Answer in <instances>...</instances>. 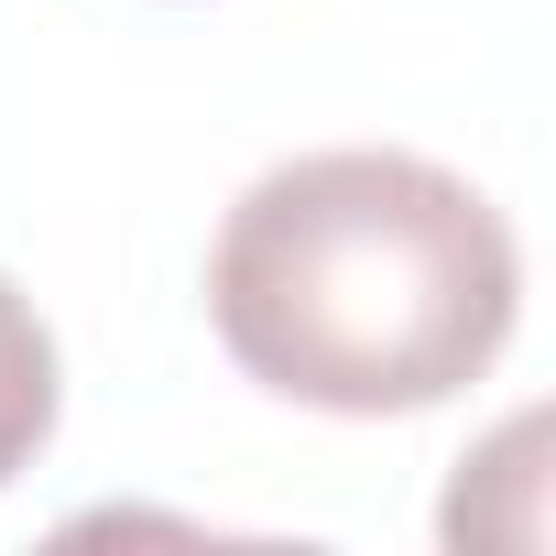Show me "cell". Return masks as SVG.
<instances>
[{"mask_svg":"<svg viewBox=\"0 0 556 556\" xmlns=\"http://www.w3.org/2000/svg\"><path fill=\"white\" fill-rule=\"evenodd\" d=\"M513 317V218L426 153H295L251 175L207 240L218 350L317 415H426L502 361Z\"/></svg>","mask_w":556,"mask_h":556,"instance_id":"6da1fadb","label":"cell"},{"mask_svg":"<svg viewBox=\"0 0 556 556\" xmlns=\"http://www.w3.org/2000/svg\"><path fill=\"white\" fill-rule=\"evenodd\" d=\"M66 415V371H55V328L34 317V295L0 273V491H12Z\"/></svg>","mask_w":556,"mask_h":556,"instance_id":"7a4b0ae2","label":"cell"}]
</instances>
